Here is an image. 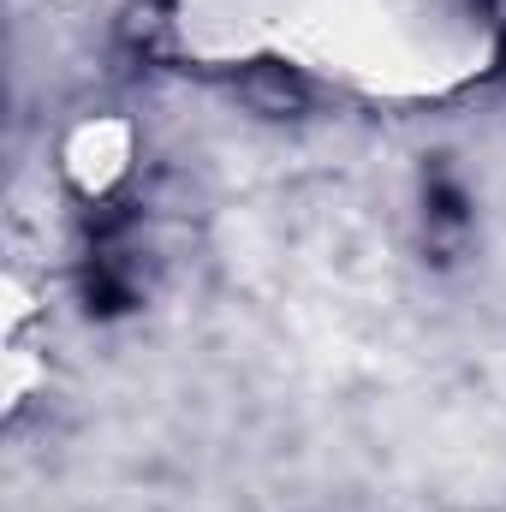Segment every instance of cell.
<instances>
[{"mask_svg":"<svg viewBox=\"0 0 506 512\" xmlns=\"http://www.w3.org/2000/svg\"><path fill=\"white\" fill-rule=\"evenodd\" d=\"M185 60L292 72L364 102L423 108L477 90L506 54V0H167Z\"/></svg>","mask_w":506,"mask_h":512,"instance_id":"obj_1","label":"cell"},{"mask_svg":"<svg viewBox=\"0 0 506 512\" xmlns=\"http://www.w3.org/2000/svg\"><path fill=\"white\" fill-rule=\"evenodd\" d=\"M137 167V126L126 114H84L60 137V173L84 203L114 197Z\"/></svg>","mask_w":506,"mask_h":512,"instance_id":"obj_2","label":"cell"}]
</instances>
